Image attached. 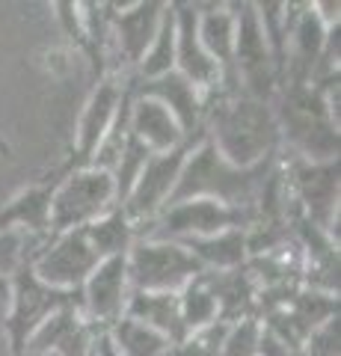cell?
I'll use <instances>...</instances> for the list:
<instances>
[{"label":"cell","instance_id":"obj_1","mask_svg":"<svg viewBox=\"0 0 341 356\" xmlns=\"http://www.w3.org/2000/svg\"><path fill=\"white\" fill-rule=\"evenodd\" d=\"M202 134L235 166H256L279 154L282 134L273 104L240 92H214L205 102Z\"/></svg>","mask_w":341,"mask_h":356},{"label":"cell","instance_id":"obj_2","mask_svg":"<svg viewBox=\"0 0 341 356\" xmlns=\"http://www.w3.org/2000/svg\"><path fill=\"white\" fill-rule=\"evenodd\" d=\"M282 143L303 161H338V77L282 86L273 98Z\"/></svg>","mask_w":341,"mask_h":356},{"label":"cell","instance_id":"obj_3","mask_svg":"<svg viewBox=\"0 0 341 356\" xmlns=\"http://www.w3.org/2000/svg\"><path fill=\"white\" fill-rule=\"evenodd\" d=\"M276 163H279V154L264 163L247 166V170L235 166L202 134L193 143V149L181 166V175L172 191L169 205L184 202V199H214V202H223L228 208H256L261 187Z\"/></svg>","mask_w":341,"mask_h":356},{"label":"cell","instance_id":"obj_4","mask_svg":"<svg viewBox=\"0 0 341 356\" xmlns=\"http://www.w3.org/2000/svg\"><path fill=\"white\" fill-rule=\"evenodd\" d=\"M9 315L3 321V332L9 341V356H24L30 336L36 332L51 315L65 306H81V291H57L39 280L30 267V259L9 276Z\"/></svg>","mask_w":341,"mask_h":356},{"label":"cell","instance_id":"obj_5","mask_svg":"<svg viewBox=\"0 0 341 356\" xmlns=\"http://www.w3.org/2000/svg\"><path fill=\"white\" fill-rule=\"evenodd\" d=\"M116 205L113 175L101 166H81L63 172L51 199V235L83 229Z\"/></svg>","mask_w":341,"mask_h":356},{"label":"cell","instance_id":"obj_6","mask_svg":"<svg viewBox=\"0 0 341 356\" xmlns=\"http://www.w3.org/2000/svg\"><path fill=\"white\" fill-rule=\"evenodd\" d=\"M252 222H256V208H228L214 199H184V202L163 208L158 220L140 232V238H211L228 229H249Z\"/></svg>","mask_w":341,"mask_h":356},{"label":"cell","instance_id":"obj_7","mask_svg":"<svg viewBox=\"0 0 341 356\" xmlns=\"http://www.w3.org/2000/svg\"><path fill=\"white\" fill-rule=\"evenodd\" d=\"M205 273V267L175 241L137 238L128 250V276L134 291H172Z\"/></svg>","mask_w":341,"mask_h":356},{"label":"cell","instance_id":"obj_8","mask_svg":"<svg viewBox=\"0 0 341 356\" xmlns=\"http://www.w3.org/2000/svg\"><path fill=\"white\" fill-rule=\"evenodd\" d=\"M297 220H309L312 226L329 232L338 222V161H303L291 158L282 166Z\"/></svg>","mask_w":341,"mask_h":356},{"label":"cell","instance_id":"obj_9","mask_svg":"<svg viewBox=\"0 0 341 356\" xmlns=\"http://www.w3.org/2000/svg\"><path fill=\"white\" fill-rule=\"evenodd\" d=\"M235 13V72L238 83L247 95L258 98V102L273 104V98L279 92V77L276 65H273L267 39L261 33L256 3H232Z\"/></svg>","mask_w":341,"mask_h":356},{"label":"cell","instance_id":"obj_10","mask_svg":"<svg viewBox=\"0 0 341 356\" xmlns=\"http://www.w3.org/2000/svg\"><path fill=\"white\" fill-rule=\"evenodd\" d=\"M199 137H202V134H199ZM199 137L187 140L184 146L172 149V152L151 154V158L146 161L140 178L134 181L128 199L122 202L125 217L137 226V235H140V232L146 229V226H151V222L158 220L160 211L169 205L172 191H175V184H178V175H181V166H184V161H187V154H190L193 143L199 140Z\"/></svg>","mask_w":341,"mask_h":356},{"label":"cell","instance_id":"obj_11","mask_svg":"<svg viewBox=\"0 0 341 356\" xmlns=\"http://www.w3.org/2000/svg\"><path fill=\"white\" fill-rule=\"evenodd\" d=\"M131 89V74L125 77H104L92 86L90 98L78 116V128H74V143H72V154L69 161L63 163V170H81V166H90L95 152L101 149L104 137L113 128V122L122 110V102Z\"/></svg>","mask_w":341,"mask_h":356},{"label":"cell","instance_id":"obj_12","mask_svg":"<svg viewBox=\"0 0 341 356\" xmlns=\"http://www.w3.org/2000/svg\"><path fill=\"white\" fill-rule=\"evenodd\" d=\"M101 261L92 243L86 241L83 229L60 232V235L45 238L39 250H33L30 267L45 285L57 288V291H81L86 276L95 270Z\"/></svg>","mask_w":341,"mask_h":356},{"label":"cell","instance_id":"obj_13","mask_svg":"<svg viewBox=\"0 0 341 356\" xmlns=\"http://www.w3.org/2000/svg\"><path fill=\"white\" fill-rule=\"evenodd\" d=\"M131 291L134 288H131V276H128V255L101 259L81 288V315L98 332H104L116 321L125 318Z\"/></svg>","mask_w":341,"mask_h":356},{"label":"cell","instance_id":"obj_14","mask_svg":"<svg viewBox=\"0 0 341 356\" xmlns=\"http://www.w3.org/2000/svg\"><path fill=\"white\" fill-rule=\"evenodd\" d=\"M167 3L163 0H140L131 6H110V42L119 54L131 74L140 65V60L146 57L149 44L155 42Z\"/></svg>","mask_w":341,"mask_h":356},{"label":"cell","instance_id":"obj_15","mask_svg":"<svg viewBox=\"0 0 341 356\" xmlns=\"http://www.w3.org/2000/svg\"><path fill=\"white\" fill-rule=\"evenodd\" d=\"M175 13V72L184 74L199 92L214 95L219 89V69L199 42L196 3H172Z\"/></svg>","mask_w":341,"mask_h":356},{"label":"cell","instance_id":"obj_16","mask_svg":"<svg viewBox=\"0 0 341 356\" xmlns=\"http://www.w3.org/2000/svg\"><path fill=\"white\" fill-rule=\"evenodd\" d=\"M98 330L81 315V306H65L51 315L27 341L24 356H90Z\"/></svg>","mask_w":341,"mask_h":356},{"label":"cell","instance_id":"obj_17","mask_svg":"<svg viewBox=\"0 0 341 356\" xmlns=\"http://www.w3.org/2000/svg\"><path fill=\"white\" fill-rule=\"evenodd\" d=\"M134 95L142 98H155L175 116V122L181 125L187 137H199L202 134V119H205V102L208 95L199 92L184 74L169 72L151 81H137L134 77Z\"/></svg>","mask_w":341,"mask_h":356},{"label":"cell","instance_id":"obj_18","mask_svg":"<svg viewBox=\"0 0 341 356\" xmlns=\"http://www.w3.org/2000/svg\"><path fill=\"white\" fill-rule=\"evenodd\" d=\"M63 166L42 181H33L0 208V232H21V235L51 238V199L53 187L63 178Z\"/></svg>","mask_w":341,"mask_h":356},{"label":"cell","instance_id":"obj_19","mask_svg":"<svg viewBox=\"0 0 341 356\" xmlns=\"http://www.w3.org/2000/svg\"><path fill=\"white\" fill-rule=\"evenodd\" d=\"M199 13V42L208 57L219 69L217 92H240L238 72H235V13L232 3H196Z\"/></svg>","mask_w":341,"mask_h":356},{"label":"cell","instance_id":"obj_20","mask_svg":"<svg viewBox=\"0 0 341 356\" xmlns=\"http://www.w3.org/2000/svg\"><path fill=\"white\" fill-rule=\"evenodd\" d=\"M128 131L134 134L151 154L172 152V149L184 146L187 140H193L181 131L175 116L160 102H155V98H142V95H134V102H131Z\"/></svg>","mask_w":341,"mask_h":356},{"label":"cell","instance_id":"obj_21","mask_svg":"<svg viewBox=\"0 0 341 356\" xmlns=\"http://www.w3.org/2000/svg\"><path fill=\"white\" fill-rule=\"evenodd\" d=\"M205 276L217 297L219 321L223 324H238V321H247V318H258V288L252 282L247 264L238 267V270H223V273L205 270Z\"/></svg>","mask_w":341,"mask_h":356},{"label":"cell","instance_id":"obj_22","mask_svg":"<svg viewBox=\"0 0 341 356\" xmlns=\"http://www.w3.org/2000/svg\"><path fill=\"white\" fill-rule=\"evenodd\" d=\"M125 318H134L140 324L158 330L160 336H167L172 344L184 341V336H187L184 321H181L178 294H172V291H131Z\"/></svg>","mask_w":341,"mask_h":356},{"label":"cell","instance_id":"obj_23","mask_svg":"<svg viewBox=\"0 0 341 356\" xmlns=\"http://www.w3.org/2000/svg\"><path fill=\"white\" fill-rule=\"evenodd\" d=\"M175 243H181L205 270H214V273L238 270V267H244L249 259L247 229H228V232H219V235H211V238H184Z\"/></svg>","mask_w":341,"mask_h":356},{"label":"cell","instance_id":"obj_24","mask_svg":"<svg viewBox=\"0 0 341 356\" xmlns=\"http://www.w3.org/2000/svg\"><path fill=\"white\" fill-rule=\"evenodd\" d=\"M86 241L92 243V250L98 252V259H113V255H128V250L134 247L137 226L125 217L122 208L107 211L104 217H98L90 226H83Z\"/></svg>","mask_w":341,"mask_h":356},{"label":"cell","instance_id":"obj_25","mask_svg":"<svg viewBox=\"0 0 341 356\" xmlns=\"http://www.w3.org/2000/svg\"><path fill=\"white\" fill-rule=\"evenodd\" d=\"M110 341L116 344V350L122 356H172L175 344L160 336L158 330L140 324L134 318H122L107 330Z\"/></svg>","mask_w":341,"mask_h":356},{"label":"cell","instance_id":"obj_26","mask_svg":"<svg viewBox=\"0 0 341 356\" xmlns=\"http://www.w3.org/2000/svg\"><path fill=\"white\" fill-rule=\"evenodd\" d=\"M51 9H53V18H57L60 30L65 33V36H69L72 48L78 51L81 57L90 60L92 74H95V83H98V81H104V77H107V60L95 51V44H92V36H90V27H86V18H83L81 3L63 0V3H53Z\"/></svg>","mask_w":341,"mask_h":356},{"label":"cell","instance_id":"obj_27","mask_svg":"<svg viewBox=\"0 0 341 356\" xmlns=\"http://www.w3.org/2000/svg\"><path fill=\"white\" fill-rule=\"evenodd\" d=\"M178 306H181V321L187 332H196L202 327H211L219 321V306L217 297L208 285V276L199 273L196 280L187 282L178 291Z\"/></svg>","mask_w":341,"mask_h":356},{"label":"cell","instance_id":"obj_28","mask_svg":"<svg viewBox=\"0 0 341 356\" xmlns=\"http://www.w3.org/2000/svg\"><path fill=\"white\" fill-rule=\"evenodd\" d=\"M169 72H175V13H172V3H167L160 30H158L155 42L149 44L146 57H142L140 65L134 69V77L137 81H151V77H160V74H169Z\"/></svg>","mask_w":341,"mask_h":356},{"label":"cell","instance_id":"obj_29","mask_svg":"<svg viewBox=\"0 0 341 356\" xmlns=\"http://www.w3.org/2000/svg\"><path fill=\"white\" fill-rule=\"evenodd\" d=\"M228 324L217 321L211 327H202L196 332H187L184 341L175 344L172 356H219L223 353V339H226Z\"/></svg>","mask_w":341,"mask_h":356},{"label":"cell","instance_id":"obj_30","mask_svg":"<svg viewBox=\"0 0 341 356\" xmlns=\"http://www.w3.org/2000/svg\"><path fill=\"white\" fill-rule=\"evenodd\" d=\"M258 339H261V321L258 318H247V321H238V324H228L226 339H223V353L219 356H256Z\"/></svg>","mask_w":341,"mask_h":356},{"label":"cell","instance_id":"obj_31","mask_svg":"<svg viewBox=\"0 0 341 356\" xmlns=\"http://www.w3.org/2000/svg\"><path fill=\"white\" fill-rule=\"evenodd\" d=\"M33 255V250L27 247V235L21 232H0V282H9L21 264Z\"/></svg>","mask_w":341,"mask_h":356},{"label":"cell","instance_id":"obj_32","mask_svg":"<svg viewBox=\"0 0 341 356\" xmlns=\"http://www.w3.org/2000/svg\"><path fill=\"white\" fill-rule=\"evenodd\" d=\"M297 356H341L338 344V315L329 318L326 324H321L309 339L303 341V348L297 350Z\"/></svg>","mask_w":341,"mask_h":356},{"label":"cell","instance_id":"obj_33","mask_svg":"<svg viewBox=\"0 0 341 356\" xmlns=\"http://www.w3.org/2000/svg\"><path fill=\"white\" fill-rule=\"evenodd\" d=\"M256 356H297L288 344H282L273 332H267L261 327V339H258V353Z\"/></svg>","mask_w":341,"mask_h":356},{"label":"cell","instance_id":"obj_34","mask_svg":"<svg viewBox=\"0 0 341 356\" xmlns=\"http://www.w3.org/2000/svg\"><path fill=\"white\" fill-rule=\"evenodd\" d=\"M92 356H122V353L116 350V344L110 341L107 330H104V332H98V336H95V341H92Z\"/></svg>","mask_w":341,"mask_h":356},{"label":"cell","instance_id":"obj_35","mask_svg":"<svg viewBox=\"0 0 341 356\" xmlns=\"http://www.w3.org/2000/svg\"><path fill=\"white\" fill-rule=\"evenodd\" d=\"M0 158H6V161H13V146H9V143L0 137Z\"/></svg>","mask_w":341,"mask_h":356},{"label":"cell","instance_id":"obj_36","mask_svg":"<svg viewBox=\"0 0 341 356\" xmlns=\"http://www.w3.org/2000/svg\"><path fill=\"white\" fill-rule=\"evenodd\" d=\"M45 356H53V353H45Z\"/></svg>","mask_w":341,"mask_h":356},{"label":"cell","instance_id":"obj_37","mask_svg":"<svg viewBox=\"0 0 341 356\" xmlns=\"http://www.w3.org/2000/svg\"><path fill=\"white\" fill-rule=\"evenodd\" d=\"M90 356H92V353H90Z\"/></svg>","mask_w":341,"mask_h":356}]
</instances>
